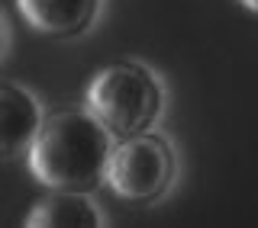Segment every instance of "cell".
Segmentation results:
<instances>
[{"label":"cell","mask_w":258,"mask_h":228,"mask_svg":"<svg viewBox=\"0 0 258 228\" xmlns=\"http://www.w3.org/2000/svg\"><path fill=\"white\" fill-rule=\"evenodd\" d=\"M113 132L91 109H61L48 116L29 145V170L48 190L94 193L107 180Z\"/></svg>","instance_id":"6da1fadb"},{"label":"cell","mask_w":258,"mask_h":228,"mask_svg":"<svg viewBox=\"0 0 258 228\" xmlns=\"http://www.w3.org/2000/svg\"><path fill=\"white\" fill-rule=\"evenodd\" d=\"M87 109L110 129L113 138H129L155 129L165 109V87L149 64L123 58L91 77Z\"/></svg>","instance_id":"7a4b0ae2"},{"label":"cell","mask_w":258,"mask_h":228,"mask_svg":"<svg viewBox=\"0 0 258 228\" xmlns=\"http://www.w3.org/2000/svg\"><path fill=\"white\" fill-rule=\"evenodd\" d=\"M177 177V154L165 135L139 132L119 138L113 145L107 164V186L119 199L129 202H155L171 190Z\"/></svg>","instance_id":"3957f363"},{"label":"cell","mask_w":258,"mask_h":228,"mask_svg":"<svg viewBox=\"0 0 258 228\" xmlns=\"http://www.w3.org/2000/svg\"><path fill=\"white\" fill-rule=\"evenodd\" d=\"M103 0H16V10L39 36L78 39L94 26Z\"/></svg>","instance_id":"277c9868"},{"label":"cell","mask_w":258,"mask_h":228,"mask_svg":"<svg viewBox=\"0 0 258 228\" xmlns=\"http://www.w3.org/2000/svg\"><path fill=\"white\" fill-rule=\"evenodd\" d=\"M42 122V106L26 87L0 84V158L29 151Z\"/></svg>","instance_id":"5b68a950"},{"label":"cell","mask_w":258,"mask_h":228,"mask_svg":"<svg viewBox=\"0 0 258 228\" xmlns=\"http://www.w3.org/2000/svg\"><path fill=\"white\" fill-rule=\"evenodd\" d=\"M29 228H100L103 215L91 199V193L81 190H52L39 199L26 215Z\"/></svg>","instance_id":"8992f818"},{"label":"cell","mask_w":258,"mask_h":228,"mask_svg":"<svg viewBox=\"0 0 258 228\" xmlns=\"http://www.w3.org/2000/svg\"><path fill=\"white\" fill-rule=\"evenodd\" d=\"M7 52V23H4V13H0V58Z\"/></svg>","instance_id":"52a82bcc"},{"label":"cell","mask_w":258,"mask_h":228,"mask_svg":"<svg viewBox=\"0 0 258 228\" xmlns=\"http://www.w3.org/2000/svg\"><path fill=\"white\" fill-rule=\"evenodd\" d=\"M239 4H242V7H245V10H248V13H252V16H258V0H239Z\"/></svg>","instance_id":"ba28073f"}]
</instances>
